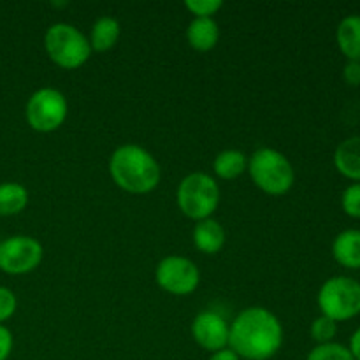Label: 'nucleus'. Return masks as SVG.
Returning a JSON list of instances; mask_svg holds the SVG:
<instances>
[{
  "label": "nucleus",
  "mask_w": 360,
  "mask_h": 360,
  "mask_svg": "<svg viewBox=\"0 0 360 360\" xmlns=\"http://www.w3.org/2000/svg\"><path fill=\"white\" fill-rule=\"evenodd\" d=\"M334 165L345 178L360 183V136H352L338 144Z\"/></svg>",
  "instance_id": "obj_11"
},
{
  "label": "nucleus",
  "mask_w": 360,
  "mask_h": 360,
  "mask_svg": "<svg viewBox=\"0 0 360 360\" xmlns=\"http://www.w3.org/2000/svg\"><path fill=\"white\" fill-rule=\"evenodd\" d=\"M214 174L221 179H236L248 169V158L241 150H224L213 162Z\"/></svg>",
  "instance_id": "obj_17"
},
{
  "label": "nucleus",
  "mask_w": 360,
  "mask_h": 360,
  "mask_svg": "<svg viewBox=\"0 0 360 360\" xmlns=\"http://www.w3.org/2000/svg\"><path fill=\"white\" fill-rule=\"evenodd\" d=\"M333 257L347 269H360V231L347 229L333 241Z\"/></svg>",
  "instance_id": "obj_12"
},
{
  "label": "nucleus",
  "mask_w": 360,
  "mask_h": 360,
  "mask_svg": "<svg viewBox=\"0 0 360 360\" xmlns=\"http://www.w3.org/2000/svg\"><path fill=\"white\" fill-rule=\"evenodd\" d=\"M44 48L49 60L62 69L74 70L88 62L91 46L86 35L70 23H55L46 30Z\"/></svg>",
  "instance_id": "obj_4"
},
{
  "label": "nucleus",
  "mask_w": 360,
  "mask_h": 360,
  "mask_svg": "<svg viewBox=\"0 0 360 360\" xmlns=\"http://www.w3.org/2000/svg\"><path fill=\"white\" fill-rule=\"evenodd\" d=\"M252 181L269 195H285L294 186L295 172L292 162L274 148H260L248 160Z\"/></svg>",
  "instance_id": "obj_3"
},
{
  "label": "nucleus",
  "mask_w": 360,
  "mask_h": 360,
  "mask_svg": "<svg viewBox=\"0 0 360 360\" xmlns=\"http://www.w3.org/2000/svg\"><path fill=\"white\" fill-rule=\"evenodd\" d=\"M69 105L65 95L56 88H39L30 95L25 108L28 125L37 132H53L65 122Z\"/></svg>",
  "instance_id": "obj_7"
},
{
  "label": "nucleus",
  "mask_w": 360,
  "mask_h": 360,
  "mask_svg": "<svg viewBox=\"0 0 360 360\" xmlns=\"http://www.w3.org/2000/svg\"><path fill=\"white\" fill-rule=\"evenodd\" d=\"M185 7L190 13L195 14V18H213V14H217L224 7V2L220 0H186Z\"/></svg>",
  "instance_id": "obj_22"
},
{
  "label": "nucleus",
  "mask_w": 360,
  "mask_h": 360,
  "mask_svg": "<svg viewBox=\"0 0 360 360\" xmlns=\"http://www.w3.org/2000/svg\"><path fill=\"white\" fill-rule=\"evenodd\" d=\"M192 239L199 252L206 253V255H214L224 248L225 231L220 221L206 218V220L197 221L192 232Z\"/></svg>",
  "instance_id": "obj_13"
},
{
  "label": "nucleus",
  "mask_w": 360,
  "mask_h": 360,
  "mask_svg": "<svg viewBox=\"0 0 360 360\" xmlns=\"http://www.w3.org/2000/svg\"><path fill=\"white\" fill-rule=\"evenodd\" d=\"M28 190L23 185L7 181L0 185V217L18 214L27 207Z\"/></svg>",
  "instance_id": "obj_18"
},
{
  "label": "nucleus",
  "mask_w": 360,
  "mask_h": 360,
  "mask_svg": "<svg viewBox=\"0 0 360 360\" xmlns=\"http://www.w3.org/2000/svg\"><path fill=\"white\" fill-rule=\"evenodd\" d=\"M120 34H122V27H120V21L116 20V18H98V20L91 25L90 37H88L91 51H109V49L115 48V44L118 42Z\"/></svg>",
  "instance_id": "obj_16"
},
{
  "label": "nucleus",
  "mask_w": 360,
  "mask_h": 360,
  "mask_svg": "<svg viewBox=\"0 0 360 360\" xmlns=\"http://www.w3.org/2000/svg\"><path fill=\"white\" fill-rule=\"evenodd\" d=\"M18 308L16 295L6 287H0V323L6 322L7 319L14 315Z\"/></svg>",
  "instance_id": "obj_23"
},
{
  "label": "nucleus",
  "mask_w": 360,
  "mask_h": 360,
  "mask_svg": "<svg viewBox=\"0 0 360 360\" xmlns=\"http://www.w3.org/2000/svg\"><path fill=\"white\" fill-rule=\"evenodd\" d=\"M109 174L122 190L143 195L157 188L162 172L150 151L137 144H123L109 158Z\"/></svg>",
  "instance_id": "obj_2"
},
{
  "label": "nucleus",
  "mask_w": 360,
  "mask_h": 360,
  "mask_svg": "<svg viewBox=\"0 0 360 360\" xmlns=\"http://www.w3.org/2000/svg\"><path fill=\"white\" fill-rule=\"evenodd\" d=\"M176 202L185 217L195 221L206 220L220 204V186L206 172H192L179 183Z\"/></svg>",
  "instance_id": "obj_5"
},
{
  "label": "nucleus",
  "mask_w": 360,
  "mask_h": 360,
  "mask_svg": "<svg viewBox=\"0 0 360 360\" xmlns=\"http://www.w3.org/2000/svg\"><path fill=\"white\" fill-rule=\"evenodd\" d=\"M340 51L352 62H360V14H350L340 21L336 30Z\"/></svg>",
  "instance_id": "obj_15"
},
{
  "label": "nucleus",
  "mask_w": 360,
  "mask_h": 360,
  "mask_svg": "<svg viewBox=\"0 0 360 360\" xmlns=\"http://www.w3.org/2000/svg\"><path fill=\"white\" fill-rule=\"evenodd\" d=\"M192 338L202 350L220 352L229 347V330L231 326L227 320L217 311H202L193 319Z\"/></svg>",
  "instance_id": "obj_10"
},
{
  "label": "nucleus",
  "mask_w": 360,
  "mask_h": 360,
  "mask_svg": "<svg viewBox=\"0 0 360 360\" xmlns=\"http://www.w3.org/2000/svg\"><path fill=\"white\" fill-rule=\"evenodd\" d=\"M343 79L348 86H360V62L348 60L343 67Z\"/></svg>",
  "instance_id": "obj_24"
},
{
  "label": "nucleus",
  "mask_w": 360,
  "mask_h": 360,
  "mask_svg": "<svg viewBox=\"0 0 360 360\" xmlns=\"http://www.w3.org/2000/svg\"><path fill=\"white\" fill-rule=\"evenodd\" d=\"M350 354L354 355L355 360H360V327L352 334L350 338V347H348Z\"/></svg>",
  "instance_id": "obj_26"
},
{
  "label": "nucleus",
  "mask_w": 360,
  "mask_h": 360,
  "mask_svg": "<svg viewBox=\"0 0 360 360\" xmlns=\"http://www.w3.org/2000/svg\"><path fill=\"white\" fill-rule=\"evenodd\" d=\"M311 338L316 341L319 345H326V343H333L334 338L338 334V323L334 320H330L329 316L320 315L319 319L313 320L311 323Z\"/></svg>",
  "instance_id": "obj_20"
},
{
  "label": "nucleus",
  "mask_w": 360,
  "mask_h": 360,
  "mask_svg": "<svg viewBox=\"0 0 360 360\" xmlns=\"http://www.w3.org/2000/svg\"><path fill=\"white\" fill-rule=\"evenodd\" d=\"M51 6L53 7H63V6H67V2H53Z\"/></svg>",
  "instance_id": "obj_28"
},
{
  "label": "nucleus",
  "mask_w": 360,
  "mask_h": 360,
  "mask_svg": "<svg viewBox=\"0 0 360 360\" xmlns=\"http://www.w3.org/2000/svg\"><path fill=\"white\" fill-rule=\"evenodd\" d=\"M13 352V334L7 327L0 326V360H7Z\"/></svg>",
  "instance_id": "obj_25"
},
{
  "label": "nucleus",
  "mask_w": 360,
  "mask_h": 360,
  "mask_svg": "<svg viewBox=\"0 0 360 360\" xmlns=\"http://www.w3.org/2000/svg\"><path fill=\"white\" fill-rule=\"evenodd\" d=\"M210 360H241V359H239L238 355H236L234 352L227 347L220 352H214V354L210 357Z\"/></svg>",
  "instance_id": "obj_27"
},
{
  "label": "nucleus",
  "mask_w": 360,
  "mask_h": 360,
  "mask_svg": "<svg viewBox=\"0 0 360 360\" xmlns=\"http://www.w3.org/2000/svg\"><path fill=\"white\" fill-rule=\"evenodd\" d=\"M220 28L213 18H193L186 28V41L197 51H211L218 44Z\"/></svg>",
  "instance_id": "obj_14"
},
{
  "label": "nucleus",
  "mask_w": 360,
  "mask_h": 360,
  "mask_svg": "<svg viewBox=\"0 0 360 360\" xmlns=\"http://www.w3.org/2000/svg\"><path fill=\"white\" fill-rule=\"evenodd\" d=\"M44 250L30 236H11L0 243V269L7 274L32 273L41 264Z\"/></svg>",
  "instance_id": "obj_9"
},
{
  "label": "nucleus",
  "mask_w": 360,
  "mask_h": 360,
  "mask_svg": "<svg viewBox=\"0 0 360 360\" xmlns=\"http://www.w3.org/2000/svg\"><path fill=\"white\" fill-rule=\"evenodd\" d=\"M319 308L334 322H347L360 315V281L350 276H333L319 290Z\"/></svg>",
  "instance_id": "obj_6"
},
{
  "label": "nucleus",
  "mask_w": 360,
  "mask_h": 360,
  "mask_svg": "<svg viewBox=\"0 0 360 360\" xmlns=\"http://www.w3.org/2000/svg\"><path fill=\"white\" fill-rule=\"evenodd\" d=\"M157 283L162 290L172 295H188L197 290L200 283V271L186 257L169 255L157 266Z\"/></svg>",
  "instance_id": "obj_8"
},
{
  "label": "nucleus",
  "mask_w": 360,
  "mask_h": 360,
  "mask_svg": "<svg viewBox=\"0 0 360 360\" xmlns=\"http://www.w3.org/2000/svg\"><path fill=\"white\" fill-rule=\"evenodd\" d=\"M306 360H355L354 355L350 354L348 347L341 343H326L316 345L308 354Z\"/></svg>",
  "instance_id": "obj_19"
},
{
  "label": "nucleus",
  "mask_w": 360,
  "mask_h": 360,
  "mask_svg": "<svg viewBox=\"0 0 360 360\" xmlns=\"http://www.w3.org/2000/svg\"><path fill=\"white\" fill-rule=\"evenodd\" d=\"M341 207L348 217L360 220V183H352L350 186L343 190Z\"/></svg>",
  "instance_id": "obj_21"
},
{
  "label": "nucleus",
  "mask_w": 360,
  "mask_h": 360,
  "mask_svg": "<svg viewBox=\"0 0 360 360\" xmlns=\"http://www.w3.org/2000/svg\"><path fill=\"white\" fill-rule=\"evenodd\" d=\"M283 345V327L278 316L262 306L239 313L229 330V348L245 360H269Z\"/></svg>",
  "instance_id": "obj_1"
}]
</instances>
